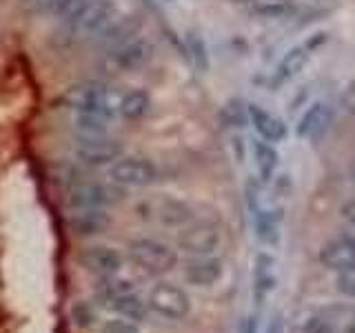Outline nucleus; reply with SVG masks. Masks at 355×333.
<instances>
[{"label":"nucleus","instance_id":"38","mask_svg":"<svg viewBox=\"0 0 355 333\" xmlns=\"http://www.w3.org/2000/svg\"><path fill=\"white\" fill-rule=\"evenodd\" d=\"M264 3H286V0H264Z\"/></svg>","mask_w":355,"mask_h":333},{"label":"nucleus","instance_id":"32","mask_svg":"<svg viewBox=\"0 0 355 333\" xmlns=\"http://www.w3.org/2000/svg\"><path fill=\"white\" fill-rule=\"evenodd\" d=\"M342 216L347 218L349 225L355 227V200H349V203L342 207Z\"/></svg>","mask_w":355,"mask_h":333},{"label":"nucleus","instance_id":"6","mask_svg":"<svg viewBox=\"0 0 355 333\" xmlns=\"http://www.w3.org/2000/svg\"><path fill=\"white\" fill-rule=\"evenodd\" d=\"M120 16L122 14L114 5V0H89L87 7L83 9V14L78 16V20L71 25V29L96 42Z\"/></svg>","mask_w":355,"mask_h":333},{"label":"nucleus","instance_id":"34","mask_svg":"<svg viewBox=\"0 0 355 333\" xmlns=\"http://www.w3.org/2000/svg\"><path fill=\"white\" fill-rule=\"evenodd\" d=\"M349 176H351V182L355 185V158H353L351 164H349Z\"/></svg>","mask_w":355,"mask_h":333},{"label":"nucleus","instance_id":"28","mask_svg":"<svg viewBox=\"0 0 355 333\" xmlns=\"http://www.w3.org/2000/svg\"><path fill=\"white\" fill-rule=\"evenodd\" d=\"M300 331L302 333H336V327H333L331 320L322 318L318 314H311L300 322Z\"/></svg>","mask_w":355,"mask_h":333},{"label":"nucleus","instance_id":"20","mask_svg":"<svg viewBox=\"0 0 355 333\" xmlns=\"http://www.w3.org/2000/svg\"><path fill=\"white\" fill-rule=\"evenodd\" d=\"M309 56H311L309 44H297V47L288 49L284 53V58L280 60V67H277V76H280V80H291V78H295L306 67Z\"/></svg>","mask_w":355,"mask_h":333},{"label":"nucleus","instance_id":"17","mask_svg":"<svg viewBox=\"0 0 355 333\" xmlns=\"http://www.w3.org/2000/svg\"><path fill=\"white\" fill-rule=\"evenodd\" d=\"M105 307L114 309L120 318H127L131 322H142L144 318H147V311H149L147 302H144V300L136 291L122 293V296H118L114 300H109Z\"/></svg>","mask_w":355,"mask_h":333},{"label":"nucleus","instance_id":"36","mask_svg":"<svg viewBox=\"0 0 355 333\" xmlns=\"http://www.w3.org/2000/svg\"><path fill=\"white\" fill-rule=\"evenodd\" d=\"M347 238L355 242V227H353V225H349V231H347Z\"/></svg>","mask_w":355,"mask_h":333},{"label":"nucleus","instance_id":"31","mask_svg":"<svg viewBox=\"0 0 355 333\" xmlns=\"http://www.w3.org/2000/svg\"><path fill=\"white\" fill-rule=\"evenodd\" d=\"M338 289L344 296L355 298V266L344 273H338Z\"/></svg>","mask_w":355,"mask_h":333},{"label":"nucleus","instance_id":"29","mask_svg":"<svg viewBox=\"0 0 355 333\" xmlns=\"http://www.w3.org/2000/svg\"><path fill=\"white\" fill-rule=\"evenodd\" d=\"M100 333H142L138 322H131L127 318H114V320H107L103 329H100Z\"/></svg>","mask_w":355,"mask_h":333},{"label":"nucleus","instance_id":"35","mask_svg":"<svg viewBox=\"0 0 355 333\" xmlns=\"http://www.w3.org/2000/svg\"><path fill=\"white\" fill-rule=\"evenodd\" d=\"M344 333H355V314H353V318H351V322L347 325V331Z\"/></svg>","mask_w":355,"mask_h":333},{"label":"nucleus","instance_id":"8","mask_svg":"<svg viewBox=\"0 0 355 333\" xmlns=\"http://www.w3.org/2000/svg\"><path fill=\"white\" fill-rule=\"evenodd\" d=\"M122 187L109 182H83L76 185L69 191V207L71 209H109L122 203Z\"/></svg>","mask_w":355,"mask_h":333},{"label":"nucleus","instance_id":"26","mask_svg":"<svg viewBox=\"0 0 355 333\" xmlns=\"http://www.w3.org/2000/svg\"><path fill=\"white\" fill-rule=\"evenodd\" d=\"M187 49H189V56H191V60L196 65V69L207 71L209 56H207V47H205L202 38L196 36V33H189V36H187Z\"/></svg>","mask_w":355,"mask_h":333},{"label":"nucleus","instance_id":"4","mask_svg":"<svg viewBox=\"0 0 355 333\" xmlns=\"http://www.w3.org/2000/svg\"><path fill=\"white\" fill-rule=\"evenodd\" d=\"M109 180L122 189L149 187L158 180V169H155V164L147 158L122 155V158H118L109 166Z\"/></svg>","mask_w":355,"mask_h":333},{"label":"nucleus","instance_id":"9","mask_svg":"<svg viewBox=\"0 0 355 333\" xmlns=\"http://www.w3.org/2000/svg\"><path fill=\"white\" fill-rule=\"evenodd\" d=\"M220 244L222 233L216 225H209V222L184 227L178 236V247L189 255H216Z\"/></svg>","mask_w":355,"mask_h":333},{"label":"nucleus","instance_id":"3","mask_svg":"<svg viewBox=\"0 0 355 333\" xmlns=\"http://www.w3.org/2000/svg\"><path fill=\"white\" fill-rule=\"evenodd\" d=\"M147 307L164 320H184L191 314V298L173 282H158L147 296Z\"/></svg>","mask_w":355,"mask_h":333},{"label":"nucleus","instance_id":"22","mask_svg":"<svg viewBox=\"0 0 355 333\" xmlns=\"http://www.w3.org/2000/svg\"><path fill=\"white\" fill-rule=\"evenodd\" d=\"M111 120L100 114H76L73 127L78 136H107Z\"/></svg>","mask_w":355,"mask_h":333},{"label":"nucleus","instance_id":"40","mask_svg":"<svg viewBox=\"0 0 355 333\" xmlns=\"http://www.w3.org/2000/svg\"><path fill=\"white\" fill-rule=\"evenodd\" d=\"M315 3H322V0H315Z\"/></svg>","mask_w":355,"mask_h":333},{"label":"nucleus","instance_id":"39","mask_svg":"<svg viewBox=\"0 0 355 333\" xmlns=\"http://www.w3.org/2000/svg\"><path fill=\"white\" fill-rule=\"evenodd\" d=\"M353 118H355V107H353Z\"/></svg>","mask_w":355,"mask_h":333},{"label":"nucleus","instance_id":"5","mask_svg":"<svg viewBox=\"0 0 355 333\" xmlns=\"http://www.w3.org/2000/svg\"><path fill=\"white\" fill-rule=\"evenodd\" d=\"M153 56V44L147 38L133 36L125 42L116 44V47H109L105 67L109 71H136L140 67H144Z\"/></svg>","mask_w":355,"mask_h":333},{"label":"nucleus","instance_id":"18","mask_svg":"<svg viewBox=\"0 0 355 333\" xmlns=\"http://www.w3.org/2000/svg\"><path fill=\"white\" fill-rule=\"evenodd\" d=\"M149 107H151L149 94L142 92V89H131V92H125L120 98L118 116H122L125 120H140L149 114Z\"/></svg>","mask_w":355,"mask_h":333},{"label":"nucleus","instance_id":"16","mask_svg":"<svg viewBox=\"0 0 355 333\" xmlns=\"http://www.w3.org/2000/svg\"><path fill=\"white\" fill-rule=\"evenodd\" d=\"M273 258L271 255H266V253H260L258 255V260H255V289H253V293H255V302L262 305L266 298H269V293L275 289V282H277V278H275V271H273Z\"/></svg>","mask_w":355,"mask_h":333},{"label":"nucleus","instance_id":"1","mask_svg":"<svg viewBox=\"0 0 355 333\" xmlns=\"http://www.w3.org/2000/svg\"><path fill=\"white\" fill-rule=\"evenodd\" d=\"M122 94L105 83H80L64 94V103L76 114H100L109 120L118 116Z\"/></svg>","mask_w":355,"mask_h":333},{"label":"nucleus","instance_id":"15","mask_svg":"<svg viewBox=\"0 0 355 333\" xmlns=\"http://www.w3.org/2000/svg\"><path fill=\"white\" fill-rule=\"evenodd\" d=\"M247 111H249V122L253 125L255 133L266 140V142H282L286 138V125L282 118H277L275 114H271V111H266L264 107L260 105H247Z\"/></svg>","mask_w":355,"mask_h":333},{"label":"nucleus","instance_id":"14","mask_svg":"<svg viewBox=\"0 0 355 333\" xmlns=\"http://www.w3.org/2000/svg\"><path fill=\"white\" fill-rule=\"evenodd\" d=\"M333 122V109L329 103H324V100H318V103H313L306 114L300 118V125H297V133L302 138H309L311 142L320 140L324 133L329 131Z\"/></svg>","mask_w":355,"mask_h":333},{"label":"nucleus","instance_id":"27","mask_svg":"<svg viewBox=\"0 0 355 333\" xmlns=\"http://www.w3.org/2000/svg\"><path fill=\"white\" fill-rule=\"evenodd\" d=\"M222 120H225L227 127H242V122L249 120V111L242 105V100H231L222 109Z\"/></svg>","mask_w":355,"mask_h":333},{"label":"nucleus","instance_id":"12","mask_svg":"<svg viewBox=\"0 0 355 333\" xmlns=\"http://www.w3.org/2000/svg\"><path fill=\"white\" fill-rule=\"evenodd\" d=\"M320 262L324 269L344 273L355 266V242L349 240L347 236L327 242L324 247L320 249Z\"/></svg>","mask_w":355,"mask_h":333},{"label":"nucleus","instance_id":"37","mask_svg":"<svg viewBox=\"0 0 355 333\" xmlns=\"http://www.w3.org/2000/svg\"><path fill=\"white\" fill-rule=\"evenodd\" d=\"M229 3H233V5H247V3H251V0H229Z\"/></svg>","mask_w":355,"mask_h":333},{"label":"nucleus","instance_id":"10","mask_svg":"<svg viewBox=\"0 0 355 333\" xmlns=\"http://www.w3.org/2000/svg\"><path fill=\"white\" fill-rule=\"evenodd\" d=\"M222 271H225V266L216 255H191L182 269L184 280L200 289L214 287L222 278Z\"/></svg>","mask_w":355,"mask_h":333},{"label":"nucleus","instance_id":"13","mask_svg":"<svg viewBox=\"0 0 355 333\" xmlns=\"http://www.w3.org/2000/svg\"><path fill=\"white\" fill-rule=\"evenodd\" d=\"M111 227V216L107 209H73L69 216V229L80 238L103 236Z\"/></svg>","mask_w":355,"mask_h":333},{"label":"nucleus","instance_id":"30","mask_svg":"<svg viewBox=\"0 0 355 333\" xmlns=\"http://www.w3.org/2000/svg\"><path fill=\"white\" fill-rule=\"evenodd\" d=\"M55 3L58 0H20V5L29 14H47V11H53Z\"/></svg>","mask_w":355,"mask_h":333},{"label":"nucleus","instance_id":"33","mask_svg":"<svg viewBox=\"0 0 355 333\" xmlns=\"http://www.w3.org/2000/svg\"><path fill=\"white\" fill-rule=\"evenodd\" d=\"M242 333H260V331H258V322H255V318H247V320H244Z\"/></svg>","mask_w":355,"mask_h":333},{"label":"nucleus","instance_id":"23","mask_svg":"<svg viewBox=\"0 0 355 333\" xmlns=\"http://www.w3.org/2000/svg\"><path fill=\"white\" fill-rule=\"evenodd\" d=\"M129 291H136L131 280H125V278H118V275H105L103 282L98 284V300L103 305H107L109 300H114L122 293H129Z\"/></svg>","mask_w":355,"mask_h":333},{"label":"nucleus","instance_id":"19","mask_svg":"<svg viewBox=\"0 0 355 333\" xmlns=\"http://www.w3.org/2000/svg\"><path fill=\"white\" fill-rule=\"evenodd\" d=\"M253 160H255V169H258L260 178L266 182L271 180L275 169H277V160H280V155H277L275 147L271 142L266 140H255L253 142Z\"/></svg>","mask_w":355,"mask_h":333},{"label":"nucleus","instance_id":"11","mask_svg":"<svg viewBox=\"0 0 355 333\" xmlns=\"http://www.w3.org/2000/svg\"><path fill=\"white\" fill-rule=\"evenodd\" d=\"M80 264L87 271H92L96 275H118L122 269V255L114 247H105V244H94V247H87L80 253Z\"/></svg>","mask_w":355,"mask_h":333},{"label":"nucleus","instance_id":"21","mask_svg":"<svg viewBox=\"0 0 355 333\" xmlns=\"http://www.w3.org/2000/svg\"><path fill=\"white\" fill-rule=\"evenodd\" d=\"M158 220L166 227H184L189 220H191V209H189L180 200H162L158 207Z\"/></svg>","mask_w":355,"mask_h":333},{"label":"nucleus","instance_id":"7","mask_svg":"<svg viewBox=\"0 0 355 333\" xmlns=\"http://www.w3.org/2000/svg\"><path fill=\"white\" fill-rule=\"evenodd\" d=\"M122 151V142L109 136H78L73 142L76 158L89 166H111Z\"/></svg>","mask_w":355,"mask_h":333},{"label":"nucleus","instance_id":"24","mask_svg":"<svg viewBox=\"0 0 355 333\" xmlns=\"http://www.w3.org/2000/svg\"><path fill=\"white\" fill-rule=\"evenodd\" d=\"M71 320L78 329H92L98 325V311L92 302H76L71 309Z\"/></svg>","mask_w":355,"mask_h":333},{"label":"nucleus","instance_id":"2","mask_svg":"<svg viewBox=\"0 0 355 333\" xmlns=\"http://www.w3.org/2000/svg\"><path fill=\"white\" fill-rule=\"evenodd\" d=\"M129 260L144 273L162 275L175 269L178 253L166 242L155 238H138L129 242Z\"/></svg>","mask_w":355,"mask_h":333},{"label":"nucleus","instance_id":"25","mask_svg":"<svg viewBox=\"0 0 355 333\" xmlns=\"http://www.w3.org/2000/svg\"><path fill=\"white\" fill-rule=\"evenodd\" d=\"M89 0H58L53 7V14L58 16L60 20L69 22V25H73V22L78 20V16L83 14V9L87 7Z\"/></svg>","mask_w":355,"mask_h":333}]
</instances>
